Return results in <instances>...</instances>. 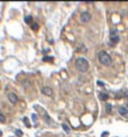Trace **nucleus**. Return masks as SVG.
Listing matches in <instances>:
<instances>
[{"mask_svg": "<svg viewBox=\"0 0 128 137\" xmlns=\"http://www.w3.org/2000/svg\"><path fill=\"white\" fill-rule=\"evenodd\" d=\"M75 67L80 72H87V70L89 69V63H88V61L86 58L79 57V58H77V61H75Z\"/></svg>", "mask_w": 128, "mask_h": 137, "instance_id": "f257e3e1", "label": "nucleus"}, {"mask_svg": "<svg viewBox=\"0 0 128 137\" xmlns=\"http://www.w3.org/2000/svg\"><path fill=\"white\" fill-rule=\"evenodd\" d=\"M98 61H100V63L103 64V65H105V66H109L110 64L112 63V59H111V56L105 53L104 50H101V52L98 53Z\"/></svg>", "mask_w": 128, "mask_h": 137, "instance_id": "f03ea898", "label": "nucleus"}, {"mask_svg": "<svg viewBox=\"0 0 128 137\" xmlns=\"http://www.w3.org/2000/svg\"><path fill=\"white\" fill-rule=\"evenodd\" d=\"M110 40L112 41V45H116L119 42V34L117 30H111L110 31Z\"/></svg>", "mask_w": 128, "mask_h": 137, "instance_id": "7ed1b4c3", "label": "nucleus"}, {"mask_svg": "<svg viewBox=\"0 0 128 137\" xmlns=\"http://www.w3.org/2000/svg\"><path fill=\"white\" fill-rule=\"evenodd\" d=\"M91 18V15L89 14V13H87V11H85V13H82L81 14V16H80V19H81V22L82 23H87L89 22Z\"/></svg>", "mask_w": 128, "mask_h": 137, "instance_id": "20e7f679", "label": "nucleus"}, {"mask_svg": "<svg viewBox=\"0 0 128 137\" xmlns=\"http://www.w3.org/2000/svg\"><path fill=\"white\" fill-rule=\"evenodd\" d=\"M7 97H8V100H9V102L13 104H16L17 100H18V97H17V95L15 93H9L7 95Z\"/></svg>", "mask_w": 128, "mask_h": 137, "instance_id": "39448f33", "label": "nucleus"}, {"mask_svg": "<svg viewBox=\"0 0 128 137\" xmlns=\"http://www.w3.org/2000/svg\"><path fill=\"white\" fill-rule=\"evenodd\" d=\"M41 91L44 95H46V96H53V89L50 88V87H48V86H45V87H42Z\"/></svg>", "mask_w": 128, "mask_h": 137, "instance_id": "423d86ee", "label": "nucleus"}, {"mask_svg": "<svg viewBox=\"0 0 128 137\" xmlns=\"http://www.w3.org/2000/svg\"><path fill=\"white\" fill-rule=\"evenodd\" d=\"M118 111H119V113L121 115H124V117H127L128 115V110L126 108H124V106H120V108L118 109Z\"/></svg>", "mask_w": 128, "mask_h": 137, "instance_id": "0eeeda50", "label": "nucleus"}, {"mask_svg": "<svg viewBox=\"0 0 128 137\" xmlns=\"http://www.w3.org/2000/svg\"><path fill=\"white\" fill-rule=\"evenodd\" d=\"M98 97H100V100H106L108 98H109V96H108L106 94H104V93H100L98 94Z\"/></svg>", "mask_w": 128, "mask_h": 137, "instance_id": "6e6552de", "label": "nucleus"}, {"mask_svg": "<svg viewBox=\"0 0 128 137\" xmlns=\"http://www.w3.org/2000/svg\"><path fill=\"white\" fill-rule=\"evenodd\" d=\"M24 21H25V22L27 23V24H32V16H30V15H29V16H25V17H24Z\"/></svg>", "mask_w": 128, "mask_h": 137, "instance_id": "1a4fd4ad", "label": "nucleus"}, {"mask_svg": "<svg viewBox=\"0 0 128 137\" xmlns=\"http://www.w3.org/2000/svg\"><path fill=\"white\" fill-rule=\"evenodd\" d=\"M105 111H106V113H110V112L112 111V105L111 104H106L105 105Z\"/></svg>", "mask_w": 128, "mask_h": 137, "instance_id": "9d476101", "label": "nucleus"}, {"mask_svg": "<svg viewBox=\"0 0 128 137\" xmlns=\"http://www.w3.org/2000/svg\"><path fill=\"white\" fill-rule=\"evenodd\" d=\"M62 128L65 130V133H70V128L68 127V125H66V123H62Z\"/></svg>", "mask_w": 128, "mask_h": 137, "instance_id": "9b49d317", "label": "nucleus"}, {"mask_svg": "<svg viewBox=\"0 0 128 137\" xmlns=\"http://www.w3.org/2000/svg\"><path fill=\"white\" fill-rule=\"evenodd\" d=\"M0 122H2V123L6 122V117H5L1 112H0Z\"/></svg>", "mask_w": 128, "mask_h": 137, "instance_id": "f8f14e48", "label": "nucleus"}, {"mask_svg": "<svg viewBox=\"0 0 128 137\" xmlns=\"http://www.w3.org/2000/svg\"><path fill=\"white\" fill-rule=\"evenodd\" d=\"M15 134H16V136H19V137L23 135L22 130H19V129H16V130H15Z\"/></svg>", "mask_w": 128, "mask_h": 137, "instance_id": "ddd939ff", "label": "nucleus"}, {"mask_svg": "<svg viewBox=\"0 0 128 137\" xmlns=\"http://www.w3.org/2000/svg\"><path fill=\"white\" fill-rule=\"evenodd\" d=\"M31 27H32V30H33V31H37V30H38V24L32 23V24H31Z\"/></svg>", "mask_w": 128, "mask_h": 137, "instance_id": "4468645a", "label": "nucleus"}, {"mask_svg": "<svg viewBox=\"0 0 128 137\" xmlns=\"http://www.w3.org/2000/svg\"><path fill=\"white\" fill-rule=\"evenodd\" d=\"M23 121L25 122V126H27V127H30V123H29V120H27V118H23Z\"/></svg>", "mask_w": 128, "mask_h": 137, "instance_id": "2eb2a0df", "label": "nucleus"}, {"mask_svg": "<svg viewBox=\"0 0 128 137\" xmlns=\"http://www.w3.org/2000/svg\"><path fill=\"white\" fill-rule=\"evenodd\" d=\"M52 59H53V57H45V58H44V61H48V62H50V61H52Z\"/></svg>", "mask_w": 128, "mask_h": 137, "instance_id": "dca6fc26", "label": "nucleus"}, {"mask_svg": "<svg viewBox=\"0 0 128 137\" xmlns=\"http://www.w3.org/2000/svg\"><path fill=\"white\" fill-rule=\"evenodd\" d=\"M97 85H98V86H104V82H102V81H100V80H98V81H97Z\"/></svg>", "mask_w": 128, "mask_h": 137, "instance_id": "f3484780", "label": "nucleus"}, {"mask_svg": "<svg viewBox=\"0 0 128 137\" xmlns=\"http://www.w3.org/2000/svg\"><path fill=\"white\" fill-rule=\"evenodd\" d=\"M32 119H33V121H37V115H36V114H32Z\"/></svg>", "mask_w": 128, "mask_h": 137, "instance_id": "a211bd4d", "label": "nucleus"}, {"mask_svg": "<svg viewBox=\"0 0 128 137\" xmlns=\"http://www.w3.org/2000/svg\"><path fill=\"white\" fill-rule=\"evenodd\" d=\"M106 135H108V133H106V131H104V134L102 135V137H106Z\"/></svg>", "mask_w": 128, "mask_h": 137, "instance_id": "6ab92c4d", "label": "nucleus"}]
</instances>
